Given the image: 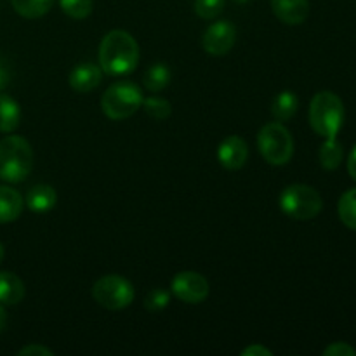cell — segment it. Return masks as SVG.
<instances>
[{"instance_id": "obj_1", "label": "cell", "mask_w": 356, "mask_h": 356, "mask_svg": "<svg viewBox=\"0 0 356 356\" xmlns=\"http://www.w3.org/2000/svg\"><path fill=\"white\" fill-rule=\"evenodd\" d=\"M139 63V45L131 33L113 30L104 35L99 45V65L104 73L122 76L134 72Z\"/></svg>"}, {"instance_id": "obj_2", "label": "cell", "mask_w": 356, "mask_h": 356, "mask_svg": "<svg viewBox=\"0 0 356 356\" xmlns=\"http://www.w3.org/2000/svg\"><path fill=\"white\" fill-rule=\"evenodd\" d=\"M33 169V149L21 136L0 139V179L23 183Z\"/></svg>"}, {"instance_id": "obj_3", "label": "cell", "mask_w": 356, "mask_h": 356, "mask_svg": "<svg viewBox=\"0 0 356 356\" xmlns=\"http://www.w3.org/2000/svg\"><path fill=\"white\" fill-rule=\"evenodd\" d=\"M309 124L322 138H337L344 124V104L337 94L322 90L309 104Z\"/></svg>"}, {"instance_id": "obj_4", "label": "cell", "mask_w": 356, "mask_h": 356, "mask_svg": "<svg viewBox=\"0 0 356 356\" xmlns=\"http://www.w3.org/2000/svg\"><path fill=\"white\" fill-rule=\"evenodd\" d=\"M143 99L145 97L141 87L129 80H122L108 87L101 99V108L111 120H125L141 108Z\"/></svg>"}, {"instance_id": "obj_5", "label": "cell", "mask_w": 356, "mask_h": 356, "mask_svg": "<svg viewBox=\"0 0 356 356\" xmlns=\"http://www.w3.org/2000/svg\"><path fill=\"white\" fill-rule=\"evenodd\" d=\"M280 209L296 221H309L323 209V200L315 188L308 184H291L280 195Z\"/></svg>"}, {"instance_id": "obj_6", "label": "cell", "mask_w": 356, "mask_h": 356, "mask_svg": "<svg viewBox=\"0 0 356 356\" xmlns=\"http://www.w3.org/2000/svg\"><path fill=\"white\" fill-rule=\"evenodd\" d=\"M257 146L270 165H285L294 155V139L282 122H270L257 134Z\"/></svg>"}, {"instance_id": "obj_7", "label": "cell", "mask_w": 356, "mask_h": 356, "mask_svg": "<svg viewBox=\"0 0 356 356\" xmlns=\"http://www.w3.org/2000/svg\"><path fill=\"white\" fill-rule=\"evenodd\" d=\"M92 298L103 308L117 312V309L127 308L134 301V287L124 277L106 275L94 284Z\"/></svg>"}, {"instance_id": "obj_8", "label": "cell", "mask_w": 356, "mask_h": 356, "mask_svg": "<svg viewBox=\"0 0 356 356\" xmlns=\"http://www.w3.org/2000/svg\"><path fill=\"white\" fill-rule=\"evenodd\" d=\"M170 291L186 305H200L209 296V282L197 271H181L172 278Z\"/></svg>"}, {"instance_id": "obj_9", "label": "cell", "mask_w": 356, "mask_h": 356, "mask_svg": "<svg viewBox=\"0 0 356 356\" xmlns=\"http://www.w3.org/2000/svg\"><path fill=\"white\" fill-rule=\"evenodd\" d=\"M236 40V30L233 23L221 19L212 23L202 37V47L211 56H225L232 51Z\"/></svg>"}, {"instance_id": "obj_10", "label": "cell", "mask_w": 356, "mask_h": 356, "mask_svg": "<svg viewBox=\"0 0 356 356\" xmlns=\"http://www.w3.org/2000/svg\"><path fill=\"white\" fill-rule=\"evenodd\" d=\"M249 159L247 143L240 136H228L218 148V160L225 169L238 170Z\"/></svg>"}, {"instance_id": "obj_11", "label": "cell", "mask_w": 356, "mask_h": 356, "mask_svg": "<svg viewBox=\"0 0 356 356\" xmlns=\"http://www.w3.org/2000/svg\"><path fill=\"white\" fill-rule=\"evenodd\" d=\"M273 14L285 24H302L309 16L308 0H271Z\"/></svg>"}, {"instance_id": "obj_12", "label": "cell", "mask_w": 356, "mask_h": 356, "mask_svg": "<svg viewBox=\"0 0 356 356\" xmlns=\"http://www.w3.org/2000/svg\"><path fill=\"white\" fill-rule=\"evenodd\" d=\"M70 86L76 92H90L96 89L103 80V70L101 66L92 65V63H82V65L75 66L70 73Z\"/></svg>"}, {"instance_id": "obj_13", "label": "cell", "mask_w": 356, "mask_h": 356, "mask_svg": "<svg viewBox=\"0 0 356 356\" xmlns=\"http://www.w3.org/2000/svg\"><path fill=\"white\" fill-rule=\"evenodd\" d=\"M56 202H58V195H56L54 188L49 186V184H37V186L30 188L26 198H24L26 207L37 214L52 211L56 207Z\"/></svg>"}, {"instance_id": "obj_14", "label": "cell", "mask_w": 356, "mask_h": 356, "mask_svg": "<svg viewBox=\"0 0 356 356\" xmlns=\"http://www.w3.org/2000/svg\"><path fill=\"white\" fill-rule=\"evenodd\" d=\"M24 207L23 197L9 186H0V225L16 221Z\"/></svg>"}, {"instance_id": "obj_15", "label": "cell", "mask_w": 356, "mask_h": 356, "mask_svg": "<svg viewBox=\"0 0 356 356\" xmlns=\"http://www.w3.org/2000/svg\"><path fill=\"white\" fill-rule=\"evenodd\" d=\"M24 298V284L17 275L0 271V305H17Z\"/></svg>"}, {"instance_id": "obj_16", "label": "cell", "mask_w": 356, "mask_h": 356, "mask_svg": "<svg viewBox=\"0 0 356 356\" xmlns=\"http://www.w3.org/2000/svg\"><path fill=\"white\" fill-rule=\"evenodd\" d=\"M21 108L16 99L0 94V132H14L19 127Z\"/></svg>"}, {"instance_id": "obj_17", "label": "cell", "mask_w": 356, "mask_h": 356, "mask_svg": "<svg viewBox=\"0 0 356 356\" xmlns=\"http://www.w3.org/2000/svg\"><path fill=\"white\" fill-rule=\"evenodd\" d=\"M299 97L292 90H282L273 99L271 115L277 118V122H287L298 113Z\"/></svg>"}, {"instance_id": "obj_18", "label": "cell", "mask_w": 356, "mask_h": 356, "mask_svg": "<svg viewBox=\"0 0 356 356\" xmlns=\"http://www.w3.org/2000/svg\"><path fill=\"white\" fill-rule=\"evenodd\" d=\"M343 145L337 141V138H325V143H323L318 153L320 165L325 170H336L343 163Z\"/></svg>"}, {"instance_id": "obj_19", "label": "cell", "mask_w": 356, "mask_h": 356, "mask_svg": "<svg viewBox=\"0 0 356 356\" xmlns=\"http://www.w3.org/2000/svg\"><path fill=\"white\" fill-rule=\"evenodd\" d=\"M170 79H172V73H170L169 66L165 63H155L152 68L146 70L143 82L149 92H160L169 86Z\"/></svg>"}, {"instance_id": "obj_20", "label": "cell", "mask_w": 356, "mask_h": 356, "mask_svg": "<svg viewBox=\"0 0 356 356\" xmlns=\"http://www.w3.org/2000/svg\"><path fill=\"white\" fill-rule=\"evenodd\" d=\"M54 0H13V7L19 16L26 19H37L49 13Z\"/></svg>"}, {"instance_id": "obj_21", "label": "cell", "mask_w": 356, "mask_h": 356, "mask_svg": "<svg viewBox=\"0 0 356 356\" xmlns=\"http://www.w3.org/2000/svg\"><path fill=\"white\" fill-rule=\"evenodd\" d=\"M337 212H339L343 225L356 232V188H351L346 193H343L339 204H337Z\"/></svg>"}, {"instance_id": "obj_22", "label": "cell", "mask_w": 356, "mask_h": 356, "mask_svg": "<svg viewBox=\"0 0 356 356\" xmlns=\"http://www.w3.org/2000/svg\"><path fill=\"white\" fill-rule=\"evenodd\" d=\"M141 108L149 115V117L155 118V120H167V118L170 117V113H172V106H170L169 101L156 96L143 99Z\"/></svg>"}, {"instance_id": "obj_23", "label": "cell", "mask_w": 356, "mask_h": 356, "mask_svg": "<svg viewBox=\"0 0 356 356\" xmlns=\"http://www.w3.org/2000/svg\"><path fill=\"white\" fill-rule=\"evenodd\" d=\"M63 13L73 19H86L92 13V0H59Z\"/></svg>"}, {"instance_id": "obj_24", "label": "cell", "mask_w": 356, "mask_h": 356, "mask_svg": "<svg viewBox=\"0 0 356 356\" xmlns=\"http://www.w3.org/2000/svg\"><path fill=\"white\" fill-rule=\"evenodd\" d=\"M226 0H195V13L202 19H216L225 9Z\"/></svg>"}, {"instance_id": "obj_25", "label": "cell", "mask_w": 356, "mask_h": 356, "mask_svg": "<svg viewBox=\"0 0 356 356\" xmlns=\"http://www.w3.org/2000/svg\"><path fill=\"white\" fill-rule=\"evenodd\" d=\"M170 302V294L163 289H153L148 296H146L145 308L152 309V312H160V309L167 308Z\"/></svg>"}, {"instance_id": "obj_26", "label": "cell", "mask_w": 356, "mask_h": 356, "mask_svg": "<svg viewBox=\"0 0 356 356\" xmlns=\"http://www.w3.org/2000/svg\"><path fill=\"white\" fill-rule=\"evenodd\" d=\"M323 356H356V350L348 343H332L323 350Z\"/></svg>"}, {"instance_id": "obj_27", "label": "cell", "mask_w": 356, "mask_h": 356, "mask_svg": "<svg viewBox=\"0 0 356 356\" xmlns=\"http://www.w3.org/2000/svg\"><path fill=\"white\" fill-rule=\"evenodd\" d=\"M17 355L19 356H52L54 355V351L42 346V344H28V346L21 348V350L17 351Z\"/></svg>"}, {"instance_id": "obj_28", "label": "cell", "mask_w": 356, "mask_h": 356, "mask_svg": "<svg viewBox=\"0 0 356 356\" xmlns=\"http://www.w3.org/2000/svg\"><path fill=\"white\" fill-rule=\"evenodd\" d=\"M271 353L268 348L261 346V344H252V346L245 348V350L242 351V356H271Z\"/></svg>"}, {"instance_id": "obj_29", "label": "cell", "mask_w": 356, "mask_h": 356, "mask_svg": "<svg viewBox=\"0 0 356 356\" xmlns=\"http://www.w3.org/2000/svg\"><path fill=\"white\" fill-rule=\"evenodd\" d=\"M348 172H350L351 179L356 181V145L355 148L351 149L350 156H348Z\"/></svg>"}, {"instance_id": "obj_30", "label": "cell", "mask_w": 356, "mask_h": 356, "mask_svg": "<svg viewBox=\"0 0 356 356\" xmlns=\"http://www.w3.org/2000/svg\"><path fill=\"white\" fill-rule=\"evenodd\" d=\"M10 82V73L7 70V66L0 61V90H3L7 87V83Z\"/></svg>"}, {"instance_id": "obj_31", "label": "cell", "mask_w": 356, "mask_h": 356, "mask_svg": "<svg viewBox=\"0 0 356 356\" xmlns=\"http://www.w3.org/2000/svg\"><path fill=\"white\" fill-rule=\"evenodd\" d=\"M6 325H7V313L6 309H3V306L0 305V332L6 329Z\"/></svg>"}, {"instance_id": "obj_32", "label": "cell", "mask_w": 356, "mask_h": 356, "mask_svg": "<svg viewBox=\"0 0 356 356\" xmlns=\"http://www.w3.org/2000/svg\"><path fill=\"white\" fill-rule=\"evenodd\" d=\"M2 259H3V245L0 243V263H2Z\"/></svg>"}, {"instance_id": "obj_33", "label": "cell", "mask_w": 356, "mask_h": 356, "mask_svg": "<svg viewBox=\"0 0 356 356\" xmlns=\"http://www.w3.org/2000/svg\"><path fill=\"white\" fill-rule=\"evenodd\" d=\"M236 3H247V2H250V0H235Z\"/></svg>"}]
</instances>
